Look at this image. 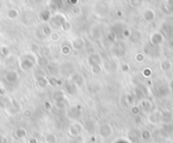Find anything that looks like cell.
Masks as SVG:
<instances>
[{"mask_svg": "<svg viewBox=\"0 0 173 143\" xmlns=\"http://www.w3.org/2000/svg\"><path fill=\"white\" fill-rule=\"evenodd\" d=\"M144 16H145L146 20H152L154 18V12L152 10H146V12L144 13Z\"/></svg>", "mask_w": 173, "mask_h": 143, "instance_id": "6da1fadb", "label": "cell"}, {"mask_svg": "<svg viewBox=\"0 0 173 143\" xmlns=\"http://www.w3.org/2000/svg\"><path fill=\"white\" fill-rule=\"evenodd\" d=\"M17 15H18V12H17V10H15V9H10L9 11L7 12V16L9 17L10 19H14Z\"/></svg>", "mask_w": 173, "mask_h": 143, "instance_id": "7a4b0ae2", "label": "cell"}, {"mask_svg": "<svg viewBox=\"0 0 173 143\" xmlns=\"http://www.w3.org/2000/svg\"><path fill=\"white\" fill-rule=\"evenodd\" d=\"M140 1H141V0H132V2L134 4H139Z\"/></svg>", "mask_w": 173, "mask_h": 143, "instance_id": "3957f363", "label": "cell"}]
</instances>
